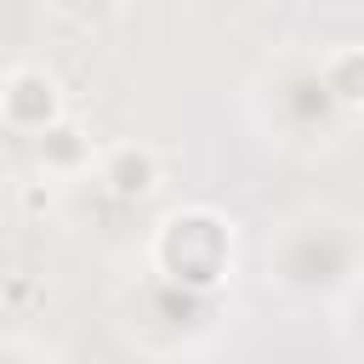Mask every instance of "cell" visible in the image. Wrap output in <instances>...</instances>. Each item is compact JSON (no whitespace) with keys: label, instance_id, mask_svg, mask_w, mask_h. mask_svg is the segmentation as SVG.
I'll return each instance as SVG.
<instances>
[{"label":"cell","instance_id":"6da1fadb","mask_svg":"<svg viewBox=\"0 0 364 364\" xmlns=\"http://www.w3.org/2000/svg\"><path fill=\"white\" fill-rule=\"evenodd\" d=\"M154 256H159V267H165L176 284L210 290V284L228 273V262H233V239H228V228H222L216 216L188 210V216H171V222L159 228Z\"/></svg>","mask_w":364,"mask_h":364},{"label":"cell","instance_id":"277c9868","mask_svg":"<svg viewBox=\"0 0 364 364\" xmlns=\"http://www.w3.org/2000/svg\"><path fill=\"white\" fill-rule=\"evenodd\" d=\"M34 154H40L46 171H85L91 165V136L74 119H57L46 136H34Z\"/></svg>","mask_w":364,"mask_h":364},{"label":"cell","instance_id":"7a4b0ae2","mask_svg":"<svg viewBox=\"0 0 364 364\" xmlns=\"http://www.w3.org/2000/svg\"><path fill=\"white\" fill-rule=\"evenodd\" d=\"M0 119H6V131L46 136V131L63 119L57 74H51V68H40V63H11V68H6V80H0Z\"/></svg>","mask_w":364,"mask_h":364},{"label":"cell","instance_id":"5b68a950","mask_svg":"<svg viewBox=\"0 0 364 364\" xmlns=\"http://www.w3.org/2000/svg\"><path fill=\"white\" fill-rule=\"evenodd\" d=\"M318 68H324V85H330L336 108H364V46H341Z\"/></svg>","mask_w":364,"mask_h":364},{"label":"cell","instance_id":"3957f363","mask_svg":"<svg viewBox=\"0 0 364 364\" xmlns=\"http://www.w3.org/2000/svg\"><path fill=\"white\" fill-rule=\"evenodd\" d=\"M97 176H102V188H108L114 199H148V193L159 188V159H154V148H142V142H114V148H102Z\"/></svg>","mask_w":364,"mask_h":364}]
</instances>
